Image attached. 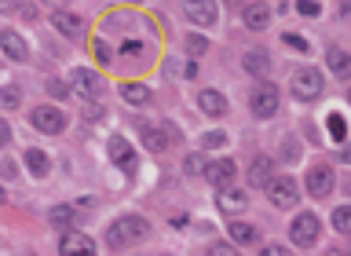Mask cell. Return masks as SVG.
I'll list each match as a JSON object with an SVG mask.
<instances>
[{
  "instance_id": "obj_1",
  "label": "cell",
  "mask_w": 351,
  "mask_h": 256,
  "mask_svg": "<svg viewBox=\"0 0 351 256\" xmlns=\"http://www.w3.org/2000/svg\"><path fill=\"white\" fill-rule=\"evenodd\" d=\"M150 235V224L143 216H117V224L106 227V246L114 249H125V246H136Z\"/></svg>"
},
{
  "instance_id": "obj_2",
  "label": "cell",
  "mask_w": 351,
  "mask_h": 256,
  "mask_svg": "<svg viewBox=\"0 0 351 256\" xmlns=\"http://www.w3.org/2000/svg\"><path fill=\"white\" fill-rule=\"evenodd\" d=\"M293 95L296 99H318L322 95V73L318 70H311V66H300V70L293 73Z\"/></svg>"
},
{
  "instance_id": "obj_3",
  "label": "cell",
  "mask_w": 351,
  "mask_h": 256,
  "mask_svg": "<svg viewBox=\"0 0 351 256\" xmlns=\"http://www.w3.org/2000/svg\"><path fill=\"white\" fill-rule=\"evenodd\" d=\"M267 198H271V205H278V209H293L300 202V187H296L289 176H274L267 183Z\"/></svg>"
},
{
  "instance_id": "obj_4",
  "label": "cell",
  "mask_w": 351,
  "mask_h": 256,
  "mask_svg": "<svg viewBox=\"0 0 351 256\" xmlns=\"http://www.w3.org/2000/svg\"><path fill=\"white\" fill-rule=\"evenodd\" d=\"M249 106H252V114L256 117H274L278 114V88L274 84H256L252 88V95H249Z\"/></svg>"
},
{
  "instance_id": "obj_5",
  "label": "cell",
  "mask_w": 351,
  "mask_h": 256,
  "mask_svg": "<svg viewBox=\"0 0 351 256\" xmlns=\"http://www.w3.org/2000/svg\"><path fill=\"white\" fill-rule=\"evenodd\" d=\"M318 235H322V224H318L315 213H300L289 224V238L296 242V246H315Z\"/></svg>"
},
{
  "instance_id": "obj_6",
  "label": "cell",
  "mask_w": 351,
  "mask_h": 256,
  "mask_svg": "<svg viewBox=\"0 0 351 256\" xmlns=\"http://www.w3.org/2000/svg\"><path fill=\"white\" fill-rule=\"evenodd\" d=\"M51 26L59 30V33H66L70 40H81L84 33H88V22L81 19V15H73V11H66V8H59L51 15Z\"/></svg>"
},
{
  "instance_id": "obj_7",
  "label": "cell",
  "mask_w": 351,
  "mask_h": 256,
  "mask_svg": "<svg viewBox=\"0 0 351 256\" xmlns=\"http://www.w3.org/2000/svg\"><path fill=\"white\" fill-rule=\"evenodd\" d=\"M29 121H33V128H37V132H48V136H59V132L66 128L62 110H55V106H37Z\"/></svg>"
},
{
  "instance_id": "obj_8",
  "label": "cell",
  "mask_w": 351,
  "mask_h": 256,
  "mask_svg": "<svg viewBox=\"0 0 351 256\" xmlns=\"http://www.w3.org/2000/svg\"><path fill=\"white\" fill-rule=\"evenodd\" d=\"M333 169L329 165H311V172H307V194L311 198H326L329 191H333Z\"/></svg>"
},
{
  "instance_id": "obj_9",
  "label": "cell",
  "mask_w": 351,
  "mask_h": 256,
  "mask_svg": "<svg viewBox=\"0 0 351 256\" xmlns=\"http://www.w3.org/2000/svg\"><path fill=\"white\" fill-rule=\"evenodd\" d=\"M73 92L81 99H99L103 95V81L95 70H73Z\"/></svg>"
},
{
  "instance_id": "obj_10",
  "label": "cell",
  "mask_w": 351,
  "mask_h": 256,
  "mask_svg": "<svg viewBox=\"0 0 351 256\" xmlns=\"http://www.w3.org/2000/svg\"><path fill=\"white\" fill-rule=\"evenodd\" d=\"M59 249H62V256H95V242L81 235V231H66Z\"/></svg>"
},
{
  "instance_id": "obj_11",
  "label": "cell",
  "mask_w": 351,
  "mask_h": 256,
  "mask_svg": "<svg viewBox=\"0 0 351 256\" xmlns=\"http://www.w3.org/2000/svg\"><path fill=\"white\" fill-rule=\"evenodd\" d=\"M183 11L197 26H213L216 22V0H183Z\"/></svg>"
},
{
  "instance_id": "obj_12",
  "label": "cell",
  "mask_w": 351,
  "mask_h": 256,
  "mask_svg": "<svg viewBox=\"0 0 351 256\" xmlns=\"http://www.w3.org/2000/svg\"><path fill=\"white\" fill-rule=\"evenodd\" d=\"M216 205L223 209V213H230V216H234V213H241V209L249 205V198L241 194V191H234V187L227 183V187H219V191H216Z\"/></svg>"
},
{
  "instance_id": "obj_13",
  "label": "cell",
  "mask_w": 351,
  "mask_h": 256,
  "mask_svg": "<svg viewBox=\"0 0 351 256\" xmlns=\"http://www.w3.org/2000/svg\"><path fill=\"white\" fill-rule=\"evenodd\" d=\"M197 106H202V114H208V117L227 114V99H223V92H216V88H205V92L197 95Z\"/></svg>"
},
{
  "instance_id": "obj_14",
  "label": "cell",
  "mask_w": 351,
  "mask_h": 256,
  "mask_svg": "<svg viewBox=\"0 0 351 256\" xmlns=\"http://www.w3.org/2000/svg\"><path fill=\"white\" fill-rule=\"evenodd\" d=\"M110 158H114V165H121V169H125L128 176L136 172V154H132V147L121 136H114L110 139Z\"/></svg>"
},
{
  "instance_id": "obj_15",
  "label": "cell",
  "mask_w": 351,
  "mask_h": 256,
  "mask_svg": "<svg viewBox=\"0 0 351 256\" xmlns=\"http://www.w3.org/2000/svg\"><path fill=\"white\" fill-rule=\"evenodd\" d=\"M0 48H4V51H8L15 62H26V59H29V48H26V40H22L15 30H4V33H0Z\"/></svg>"
},
{
  "instance_id": "obj_16",
  "label": "cell",
  "mask_w": 351,
  "mask_h": 256,
  "mask_svg": "<svg viewBox=\"0 0 351 256\" xmlns=\"http://www.w3.org/2000/svg\"><path fill=\"white\" fill-rule=\"evenodd\" d=\"M241 66H245V73H252V77H267V70H271V55L263 51V48H252V51H245Z\"/></svg>"
},
{
  "instance_id": "obj_17",
  "label": "cell",
  "mask_w": 351,
  "mask_h": 256,
  "mask_svg": "<svg viewBox=\"0 0 351 256\" xmlns=\"http://www.w3.org/2000/svg\"><path fill=\"white\" fill-rule=\"evenodd\" d=\"M202 176L208 183H216V187H227L230 180H234V165H230V161H208Z\"/></svg>"
},
{
  "instance_id": "obj_18",
  "label": "cell",
  "mask_w": 351,
  "mask_h": 256,
  "mask_svg": "<svg viewBox=\"0 0 351 256\" xmlns=\"http://www.w3.org/2000/svg\"><path fill=\"white\" fill-rule=\"evenodd\" d=\"M326 62H329V70H333V77H340V81H348V77H351V55L348 51L329 48L326 51Z\"/></svg>"
},
{
  "instance_id": "obj_19",
  "label": "cell",
  "mask_w": 351,
  "mask_h": 256,
  "mask_svg": "<svg viewBox=\"0 0 351 256\" xmlns=\"http://www.w3.org/2000/svg\"><path fill=\"white\" fill-rule=\"evenodd\" d=\"M271 180H274V161L271 158H256L252 169H249V183L252 187H267Z\"/></svg>"
},
{
  "instance_id": "obj_20",
  "label": "cell",
  "mask_w": 351,
  "mask_h": 256,
  "mask_svg": "<svg viewBox=\"0 0 351 256\" xmlns=\"http://www.w3.org/2000/svg\"><path fill=\"white\" fill-rule=\"evenodd\" d=\"M22 161H26V169H29L33 176H48V169H51V165H48V154L37 150V147H29L26 154H22Z\"/></svg>"
},
{
  "instance_id": "obj_21",
  "label": "cell",
  "mask_w": 351,
  "mask_h": 256,
  "mask_svg": "<svg viewBox=\"0 0 351 256\" xmlns=\"http://www.w3.org/2000/svg\"><path fill=\"white\" fill-rule=\"evenodd\" d=\"M143 143H147V150H154V154H165V150H169V136H165L161 128H154V125L143 128Z\"/></svg>"
},
{
  "instance_id": "obj_22",
  "label": "cell",
  "mask_w": 351,
  "mask_h": 256,
  "mask_svg": "<svg viewBox=\"0 0 351 256\" xmlns=\"http://www.w3.org/2000/svg\"><path fill=\"white\" fill-rule=\"evenodd\" d=\"M241 19H245V26H249V30H263V26L271 22V11L263 8V4H249Z\"/></svg>"
},
{
  "instance_id": "obj_23",
  "label": "cell",
  "mask_w": 351,
  "mask_h": 256,
  "mask_svg": "<svg viewBox=\"0 0 351 256\" xmlns=\"http://www.w3.org/2000/svg\"><path fill=\"white\" fill-rule=\"evenodd\" d=\"M121 95H125L132 106H143V103H150V88H143V84H121Z\"/></svg>"
},
{
  "instance_id": "obj_24",
  "label": "cell",
  "mask_w": 351,
  "mask_h": 256,
  "mask_svg": "<svg viewBox=\"0 0 351 256\" xmlns=\"http://www.w3.org/2000/svg\"><path fill=\"white\" fill-rule=\"evenodd\" d=\"M227 235H230V242H238V246H252V242H256V231L249 224H230Z\"/></svg>"
},
{
  "instance_id": "obj_25",
  "label": "cell",
  "mask_w": 351,
  "mask_h": 256,
  "mask_svg": "<svg viewBox=\"0 0 351 256\" xmlns=\"http://www.w3.org/2000/svg\"><path fill=\"white\" fill-rule=\"evenodd\" d=\"M117 55H121V59H136V62H143V59H147V48H143V44H136V40H125V44L117 48Z\"/></svg>"
},
{
  "instance_id": "obj_26",
  "label": "cell",
  "mask_w": 351,
  "mask_h": 256,
  "mask_svg": "<svg viewBox=\"0 0 351 256\" xmlns=\"http://www.w3.org/2000/svg\"><path fill=\"white\" fill-rule=\"evenodd\" d=\"M73 209L70 205H59V209H51V227H73Z\"/></svg>"
},
{
  "instance_id": "obj_27",
  "label": "cell",
  "mask_w": 351,
  "mask_h": 256,
  "mask_svg": "<svg viewBox=\"0 0 351 256\" xmlns=\"http://www.w3.org/2000/svg\"><path fill=\"white\" fill-rule=\"evenodd\" d=\"M333 227L340 231V235H351V205H340L333 213Z\"/></svg>"
},
{
  "instance_id": "obj_28",
  "label": "cell",
  "mask_w": 351,
  "mask_h": 256,
  "mask_svg": "<svg viewBox=\"0 0 351 256\" xmlns=\"http://www.w3.org/2000/svg\"><path fill=\"white\" fill-rule=\"evenodd\" d=\"M329 136H333V139L348 136V125H344V117H340V114H329Z\"/></svg>"
},
{
  "instance_id": "obj_29",
  "label": "cell",
  "mask_w": 351,
  "mask_h": 256,
  "mask_svg": "<svg viewBox=\"0 0 351 256\" xmlns=\"http://www.w3.org/2000/svg\"><path fill=\"white\" fill-rule=\"evenodd\" d=\"M183 169L191 172V176H202V172H205V161H202V154H186Z\"/></svg>"
},
{
  "instance_id": "obj_30",
  "label": "cell",
  "mask_w": 351,
  "mask_h": 256,
  "mask_svg": "<svg viewBox=\"0 0 351 256\" xmlns=\"http://www.w3.org/2000/svg\"><path fill=\"white\" fill-rule=\"evenodd\" d=\"M223 143H227L223 132H205V136H202V147L205 150H216V147H223Z\"/></svg>"
},
{
  "instance_id": "obj_31",
  "label": "cell",
  "mask_w": 351,
  "mask_h": 256,
  "mask_svg": "<svg viewBox=\"0 0 351 256\" xmlns=\"http://www.w3.org/2000/svg\"><path fill=\"white\" fill-rule=\"evenodd\" d=\"M0 103H4V106H11V110H15V106L22 103V95H19V88H0Z\"/></svg>"
},
{
  "instance_id": "obj_32",
  "label": "cell",
  "mask_w": 351,
  "mask_h": 256,
  "mask_svg": "<svg viewBox=\"0 0 351 256\" xmlns=\"http://www.w3.org/2000/svg\"><path fill=\"white\" fill-rule=\"evenodd\" d=\"M205 48H208L205 37H197V33H191V37H186V51H191V55H202Z\"/></svg>"
},
{
  "instance_id": "obj_33",
  "label": "cell",
  "mask_w": 351,
  "mask_h": 256,
  "mask_svg": "<svg viewBox=\"0 0 351 256\" xmlns=\"http://www.w3.org/2000/svg\"><path fill=\"white\" fill-rule=\"evenodd\" d=\"M282 40H285V44H289V48H293V51H307V48H311V44H307V40L300 37V33H285V37H282Z\"/></svg>"
},
{
  "instance_id": "obj_34",
  "label": "cell",
  "mask_w": 351,
  "mask_h": 256,
  "mask_svg": "<svg viewBox=\"0 0 351 256\" xmlns=\"http://www.w3.org/2000/svg\"><path fill=\"white\" fill-rule=\"evenodd\" d=\"M296 11H300V15H307V19H315L318 11H322V8H318L315 0H300V4H296Z\"/></svg>"
},
{
  "instance_id": "obj_35",
  "label": "cell",
  "mask_w": 351,
  "mask_h": 256,
  "mask_svg": "<svg viewBox=\"0 0 351 256\" xmlns=\"http://www.w3.org/2000/svg\"><path fill=\"white\" fill-rule=\"evenodd\" d=\"M260 256H293V253H289V249H282V246H267Z\"/></svg>"
},
{
  "instance_id": "obj_36",
  "label": "cell",
  "mask_w": 351,
  "mask_h": 256,
  "mask_svg": "<svg viewBox=\"0 0 351 256\" xmlns=\"http://www.w3.org/2000/svg\"><path fill=\"white\" fill-rule=\"evenodd\" d=\"M11 143V128H8V121H0V147H8Z\"/></svg>"
},
{
  "instance_id": "obj_37",
  "label": "cell",
  "mask_w": 351,
  "mask_h": 256,
  "mask_svg": "<svg viewBox=\"0 0 351 256\" xmlns=\"http://www.w3.org/2000/svg\"><path fill=\"white\" fill-rule=\"evenodd\" d=\"M48 92L62 99V95H66V84H62V81H48Z\"/></svg>"
},
{
  "instance_id": "obj_38",
  "label": "cell",
  "mask_w": 351,
  "mask_h": 256,
  "mask_svg": "<svg viewBox=\"0 0 351 256\" xmlns=\"http://www.w3.org/2000/svg\"><path fill=\"white\" fill-rule=\"evenodd\" d=\"M208 256H238V253L227 249V246H213V249H208Z\"/></svg>"
},
{
  "instance_id": "obj_39",
  "label": "cell",
  "mask_w": 351,
  "mask_h": 256,
  "mask_svg": "<svg viewBox=\"0 0 351 256\" xmlns=\"http://www.w3.org/2000/svg\"><path fill=\"white\" fill-rule=\"evenodd\" d=\"M95 55H99V59L106 62V59H110V48H106V44H95Z\"/></svg>"
},
{
  "instance_id": "obj_40",
  "label": "cell",
  "mask_w": 351,
  "mask_h": 256,
  "mask_svg": "<svg viewBox=\"0 0 351 256\" xmlns=\"http://www.w3.org/2000/svg\"><path fill=\"white\" fill-rule=\"evenodd\" d=\"M8 11H15V0H0V15H8Z\"/></svg>"
},
{
  "instance_id": "obj_41",
  "label": "cell",
  "mask_w": 351,
  "mask_h": 256,
  "mask_svg": "<svg viewBox=\"0 0 351 256\" xmlns=\"http://www.w3.org/2000/svg\"><path fill=\"white\" fill-rule=\"evenodd\" d=\"M340 161H348V165H351V143H348L344 150H340Z\"/></svg>"
},
{
  "instance_id": "obj_42",
  "label": "cell",
  "mask_w": 351,
  "mask_h": 256,
  "mask_svg": "<svg viewBox=\"0 0 351 256\" xmlns=\"http://www.w3.org/2000/svg\"><path fill=\"white\" fill-rule=\"evenodd\" d=\"M44 4H51V8H55V11H59V8H62V4H66V0H44Z\"/></svg>"
},
{
  "instance_id": "obj_43",
  "label": "cell",
  "mask_w": 351,
  "mask_h": 256,
  "mask_svg": "<svg viewBox=\"0 0 351 256\" xmlns=\"http://www.w3.org/2000/svg\"><path fill=\"white\" fill-rule=\"evenodd\" d=\"M227 4H230V8H241V4H245V0H227Z\"/></svg>"
},
{
  "instance_id": "obj_44",
  "label": "cell",
  "mask_w": 351,
  "mask_h": 256,
  "mask_svg": "<svg viewBox=\"0 0 351 256\" xmlns=\"http://www.w3.org/2000/svg\"><path fill=\"white\" fill-rule=\"evenodd\" d=\"M0 202H4V187H0Z\"/></svg>"
},
{
  "instance_id": "obj_45",
  "label": "cell",
  "mask_w": 351,
  "mask_h": 256,
  "mask_svg": "<svg viewBox=\"0 0 351 256\" xmlns=\"http://www.w3.org/2000/svg\"><path fill=\"white\" fill-rule=\"evenodd\" d=\"M348 99H351V95H348Z\"/></svg>"
}]
</instances>
